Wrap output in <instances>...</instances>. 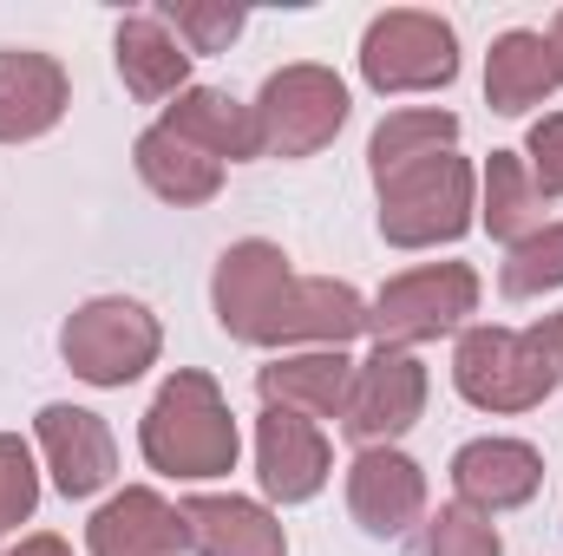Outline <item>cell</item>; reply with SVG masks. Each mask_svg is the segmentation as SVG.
Returning <instances> with one entry per match:
<instances>
[{
	"mask_svg": "<svg viewBox=\"0 0 563 556\" xmlns=\"http://www.w3.org/2000/svg\"><path fill=\"white\" fill-rule=\"evenodd\" d=\"M139 452L157 478H177V485L230 478L236 458H243V432H236V413H230L223 387L203 367H177L144 407Z\"/></svg>",
	"mask_w": 563,
	"mask_h": 556,
	"instance_id": "cell-1",
	"label": "cell"
},
{
	"mask_svg": "<svg viewBox=\"0 0 563 556\" xmlns=\"http://www.w3.org/2000/svg\"><path fill=\"white\" fill-rule=\"evenodd\" d=\"M256 157H282V164H301L314 151L341 138L347 112H354V92L334 66H314V59H295L263 79L256 92Z\"/></svg>",
	"mask_w": 563,
	"mask_h": 556,
	"instance_id": "cell-2",
	"label": "cell"
},
{
	"mask_svg": "<svg viewBox=\"0 0 563 556\" xmlns=\"http://www.w3.org/2000/svg\"><path fill=\"white\" fill-rule=\"evenodd\" d=\"M374 190H380V236L394 249H439L478 223V170L459 151H439Z\"/></svg>",
	"mask_w": 563,
	"mask_h": 556,
	"instance_id": "cell-3",
	"label": "cell"
},
{
	"mask_svg": "<svg viewBox=\"0 0 563 556\" xmlns=\"http://www.w3.org/2000/svg\"><path fill=\"white\" fill-rule=\"evenodd\" d=\"M157 354H164V327L132 294H92L59 327V360L86 387H132L157 367Z\"/></svg>",
	"mask_w": 563,
	"mask_h": 556,
	"instance_id": "cell-4",
	"label": "cell"
},
{
	"mask_svg": "<svg viewBox=\"0 0 563 556\" xmlns=\"http://www.w3.org/2000/svg\"><path fill=\"white\" fill-rule=\"evenodd\" d=\"M478 269L472 263H420L407 276H387V288L367 301L374 347H426L439 334H459L465 314H478Z\"/></svg>",
	"mask_w": 563,
	"mask_h": 556,
	"instance_id": "cell-5",
	"label": "cell"
},
{
	"mask_svg": "<svg viewBox=\"0 0 563 556\" xmlns=\"http://www.w3.org/2000/svg\"><path fill=\"white\" fill-rule=\"evenodd\" d=\"M361 79L374 92H445L459 79V33L445 13L387 7L361 33Z\"/></svg>",
	"mask_w": 563,
	"mask_h": 556,
	"instance_id": "cell-6",
	"label": "cell"
},
{
	"mask_svg": "<svg viewBox=\"0 0 563 556\" xmlns=\"http://www.w3.org/2000/svg\"><path fill=\"white\" fill-rule=\"evenodd\" d=\"M452 387L478 413H531V407H544L558 393V374L538 360V347L525 341V327L478 321V327H459Z\"/></svg>",
	"mask_w": 563,
	"mask_h": 556,
	"instance_id": "cell-7",
	"label": "cell"
},
{
	"mask_svg": "<svg viewBox=\"0 0 563 556\" xmlns=\"http://www.w3.org/2000/svg\"><path fill=\"white\" fill-rule=\"evenodd\" d=\"M426 360L407 347H374L367 360H354V387H347V413L341 432L367 452V445H400L426 419Z\"/></svg>",
	"mask_w": 563,
	"mask_h": 556,
	"instance_id": "cell-8",
	"label": "cell"
},
{
	"mask_svg": "<svg viewBox=\"0 0 563 556\" xmlns=\"http://www.w3.org/2000/svg\"><path fill=\"white\" fill-rule=\"evenodd\" d=\"M288 281H295V263H288L282 243H269V236H243V243H230V249L217 256V276H210L217 327H223L230 341L256 347L263 327H269V314H276V301L288 294Z\"/></svg>",
	"mask_w": 563,
	"mask_h": 556,
	"instance_id": "cell-9",
	"label": "cell"
},
{
	"mask_svg": "<svg viewBox=\"0 0 563 556\" xmlns=\"http://www.w3.org/2000/svg\"><path fill=\"white\" fill-rule=\"evenodd\" d=\"M33 438H40V465L53 471L59 498H99L119 478V438L92 407H73V400L40 407Z\"/></svg>",
	"mask_w": 563,
	"mask_h": 556,
	"instance_id": "cell-10",
	"label": "cell"
},
{
	"mask_svg": "<svg viewBox=\"0 0 563 556\" xmlns=\"http://www.w3.org/2000/svg\"><path fill=\"white\" fill-rule=\"evenodd\" d=\"M445 471H452V504L485 511V518L525 511L544 491V452L531 438H498V432L492 438H465Z\"/></svg>",
	"mask_w": 563,
	"mask_h": 556,
	"instance_id": "cell-11",
	"label": "cell"
},
{
	"mask_svg": "<svg viewBox=\"0 0 563 556\" xmlns=\"http://www.w3.org/2000/svg\"><path fill=\"white\" fill-rule=\"evenodd\" d=\"M354 334H367V294L354 281L295 276L256 347H276V354H295V347H347Z\"/></svg>",
	"mask_w": 563,
	"mask_h": 556,
	"instance_id": "cell-12",
	"label": "cell"
},
{
	"mask_svg": "<svg viewBox=\"0 0 563 556\" xmlns=\"http://www.w3.org/2000/svg\"><path fill=\"white\" fill-rule=\"evenodd\" d=\"M334 478V445L314 419L282 413V407H263L256 419V485L269 504H308L321 498Z\"/></svg>",
	"mask_w": 563,
	"mask_h": 556,
	"instance_id": "cell-13",
	"label": "cell"
},
{
	"mask_svg": "<svg viewBox=\"0 0 563 556\" xmlns=\"http://www.w3.org/2000/svg\"><path fill=\"white\" fill-rule=\"evenodd\" d=\"M347 511L367 537H407L426 524V465L400 445H367L347 465Z\"/></svg>",
	"mask_w": 563,
	"mask_h": 556,
	"instance_id": "cell-14",
	"label": "cell"
},
{
	"mask_svg": "<svg viewBox=\"0 0 563 556\" xmlns=\"http://www.w3.org/2000/svg\"><path fill=\"white\" fill-rule=\"evenodd\" d=\"M86 551L92 556H184L190 531H184V511L164 491L125 485L86 518Z\"/></svg>",
	"mask_w": 563,
	"mask_h": 556,
	"instance_id": "cell-15",
	"label": "cell"
},
{
	"mask_svg": "<svg viewBox=\"0 0 563 556\" xmlns=\"http://www.w3.org/2000/svg\"><path fill=\"white\" fill-rule=\"evenodd\" d=\"M73 105V79L40 46H0V144L46 138Z\"/></svg>",
	"mask_w": 563,
	"mask_h": 556,
	"instance_id": "cell-16",
	"label": "cell"
},
{
	"mask_svg": "<svg viewBox=\"0 0 563 556\" xmlns=\"http://www.w3.org/2000/svg\"><path fill=\"white\" fill-rule=\"evenodd\" d=\"M347 387H354L347 347H295V354H276L269 367H256L263 407L301 413V419H314V425L347 413Z\"/></svg>",
	"mask_w": 563,
	"mask_h": 556,
	"instance_id": "cell-17",
	"label": "cell"
},
{
	"mask_svg": "<svg viewBox=\"0 0 563 556\" xmlns=\"http://www.w3.org/2000/svg\"><path fill=\"white\" fill-rule=\"evenodd\" d=\"M184 511V531H190V551L197 556H288V531L269 504L256 498H223V491H197L177 504Z\"/></svg>",
	"mask_w": 563,
	"mask_h": 556,
	"instance_id": "cell-18",
	"label": "cell"
},
{
	"mask_svg": "<svg viewBox=\"0 0 563 556\" xmlns=\"http://www.w3.org/2000/svg\"><path fill=\"white\" fill-rule=\"evenodd\" d=\"M112 66L139 105H164V99L190 92V53L177 46V33L157 13H125L112 26Z\"/></svg>",
	"mask_w": 563,
	"mask_h": 556,
	"instance_id": "cell-19",
	"label": "cell"
},
{
	"mask_svg": "<svg viewBox=\"0 0 563 556\" xmlns=\"http://www.w3.org/2000/svg\"><path fill=\"white\" fill-rule=\"evenodd\" d=\"M157 125L177 132L184 144H197V151H210L217 164L256 157V112H250L243 99H230L223 86H190V92H177Z\"/></svg>",
	"mask_w": 563,
	"mask_h": 556,
	"instance_id": "cell-20",
	"label": "cell"
},
{
	"mask_svg": "<svg viewBox=\"0 0 563 556\" xmlns=\"http://www.w3.org/2000/svg\"><path fill=\"white\" fill-rule=\"evenodd\" d=\"M558 92V73H551V46L538 26H505L485 53V105L498 119H525L531 105H544Z\"/></svg>",
	"mask_w": 563,
	"mask_h": 556,
	"instance_id": "cell-21",
	"label": "cell"
},
{
	"mask_svg": "<svg viewBox=\"0 0 563 556\" xmlns=\"http://www.w3.org/2000/svg\"><path fill=\"white\" fill-rule=\"evenodd\" d=\"M132 164H139L144 190L164 197V203H177V210H197V203H210V197L223 190V164H217L210 151L184 144L177 132H164V125H144L139 132Z\"/></svg>",
	"mask_w": 563,
	"mask_h": 556,
	"instance_id": "cell-22",
	"label": "cell"
},
{
	"mask_svg": "<svg viewBox=\"0 0 563 556\" xmlns=\"http://www.w3.org/2000/svg\"><path fill=\"white\" fill-rule=\"evenodd\" d=\"M439 151H459V119H452L445 105H400V112H387V119L374 125V138H367V170H374V184H387V177L413 170V164L439 157Z\"/></svg>",
	"mask_w": 563,
	"mask_h": 556,
	"instance_id": "cell-23",
	"label": "cell"
},
{
	"mask_svg": "<svg viewBox=\"0 0 563 556\" xmlns=\"http://www.w3.org/2000/svg\"><path fill=\"white\" fill-rule=\"evenodd\" d=\"M478 223L498 243H525L531 230H544V197L531 184L525 151H492L478 170Z\"/></svg>",
	"mask_w": 563,
	"mask_h": 556,
	"instance_id": "cell-24",
	"label": "cell"
},
{
	"mask_svg": "<svg viewBox=\"0 0 563 556\" xmlns=\"http://www.w3.org/2000/svg\"><path fill=\"white\" fill-rule=\"evenodd\" d=\"M498 288L511 301H531V294H551L563 288V223H544L531 230L525 243L505 249V269H498Z\"/></svg>",
	"mask_w": 563,
	"mask_h": 556,
	"instance_id": "cell-25",
	"label": "cell"
},
{
	"mask_svg": "<svg viewBox=\"0 0 563 556\" xmlns=\"http://www.w3.org/2000/svg\"><path fill=\"white\" fill-rule=\"evenodd\" d=\"M157 20L177 33V46H184L190 59H197V53H230V46L243 40V7H217V0H170Z\"/></svg>",
	"mask_w": 563,
	"mask_h": 556,
	"instance_id": "cell-26",
	"label": "cell"
},
{
	"mask_svg": "<svg viewBox=\"0 0 563 556\" xmlns=\"http://www.w3.org/2000/svg\"><path fill=\"white\" fill-rule=\"evenodd\" d=\"M40 511V452L20 432H0V531L33 524Z\"/></svg>",
	"mask_w": 563,
	"mask_h": 556,
	"instance_id": "cell-27",
	"label": "cell"
},
{
	"mask_svg": "<svg viewBox=\"0 0 563 556\" xmlns=\"http://www.w3.org/2000/svg\"><path fill=\"white\" fill-rule=\"evenodd\" d=\"M426 556H505V537L485 511L465 504H439L426 518Z\"/></svg>",
	"mask_w": 563,
	"mask_h": 556,
	"instance_id": "cell-28",
	"label": "cell"
},
{
	"mask_svg": "<svg viewBox=\"0 0 563 556\" xmlns=\"http://www.w3.org/2000/svg\"><path fill=\"white\" fill-rule=\"evenodd\" d=\"M525 164H531V184H538L544 203L563 197V112H544V119L531 125V138H525Z\"/></svg>",
	"mask_w": 563,
	"mask_h": 556,
	"instance_id": "cell-29",
	"label": "cell"
},
{
	"mask_svg": "<svg viewBox=\"0 0 563 556\" xmlns=\"http://www.w3.org/2000/svg\"><path fill=\"white\" fill-rule=\"evenodd\" d=\"M525 341L538 347V360L563 380V308H558V314H544V321H531V327H525Z\"/></svg>",
	"mask_w": 563,
	"mask_h": 556,
	"instance_id": "cell-30",
	"label": "cell"
},
{
	"mask_svg": "<svg viewBox=\"0 0 563 556\" xmlns=\"http://www.w3.org/2000/svg\"><path fill=\"white\" fill-rule=\"evenodd\" d=\"M0 556H73V544H66V537H53V531H26L13 551H0Z\"/></svg>",
	"mask_w": 563,
	"mask_h": 556,
	"instance_id": "cell-31",
	"label": "cell"
},
{
	"mask_svg": "<svg viewBox=\"0 0 563 556\" xmlns=\"http://www.w3.org/2000/svg\"><path fill=\"white\" fill-rule=\"evenodd\" d=\"M544 46H551V73H558V86H563V7L551 13V26H544Z\"/></svg>",
	"mask_w": 563,
	"mask_h": 556,
	"instance_id": "cell-32",
	"label": "cell"
}]
</instances>
